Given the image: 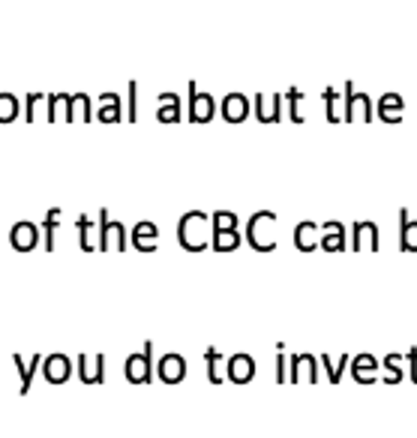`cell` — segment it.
<instances>
[{
    "label": "cell",
    "mask_w": 417,
    "mask_h": 438,
    "mask_svg": "<svg viewBox=\"0 0 417 438\" xmlns=\"http://www.w3.org/2000/svg\"><path fill=\"white\" fill-rule=\"evenodd\" d=\"M178 241L186 253H201L207 249V241H213V219L201 210H189L178 222Z\"/></svg>",
    "instance_id": "6da1fadb"
},
{
    "label": "cell",
    "mask_w": 417,
    "mask_h": 438,
    "mask_svg": "<svg viewBox=\"0 0 417 438\" xmlns=\"http://www.w3.org/2000/svg\"><path fill=\"white\" fill-rule=\"evenodd\" d=\"M273 225H276L273 210H258V214L249 217V222H246V243L256 249V253H273V249H276Z\"/></svg>",
    "instance_id": "7a4b0ae2"
},
{
    "label": "cell",
    "mask_w": 417,
    "mask_h": 438,
    "mask_svg": "<svg viewBox=\"0 0 417 438\" xmlns=\"http://www.w3.org/2000/svg\"><path fill=\"white\" fill-rule=\"evenodd\" d=\"M123 375L130 384H150L154 381V342H144V352H135L126 357Z\"/></svg>",
    "instance_id": "3957f363"
},
{
    "label": "cell",
    "mask_w": 417,
    "mask_h": 438,
    "mask_svg": "<svg viewBox=\"0 0 417 438\" xmlns=\"http://www.w3.org/2000/svg\"><path fill=\"white\" fill-rule=\"evenodd\" d=\"M96 249H103V253H123L126 249L123 222H111L105 207L99 210V243H96Z\"/></svg>",
    "instance_id": "277c9868"
},
{
    "label": "cell",
    "mask_w": 417,
    "mask_h": 438,
    "mask_svg": "<svg viewBox=\"0 0 417 438\" xmlns=\"http://www.w3.org/2000/svg\"><path fill=\"white\" fill-rule=\"evenodd\" d=\"M372 120V99L358 93L355 84L345 81V123H370Z\"/></svg>",
    "instance_id": "5b68a950"
},
{
    "label": "cell",
    "mask_w": 417,
    "mask_h": 438,
    "mask_svg": "<svg viewBox=\"0 0 417 438\" xmlns=\"http://www.w3.org/2000/svg\"><path fill=\"white\" fill-rule=\"evenodd\" d=\"M217 115V99L210 93L198 91L195 81H189V120L193 123H210Z\"/></svg>",
    "instance_id": "8992f818"
},
{
    "label": "cell",
    "mask_w": 417,
    "mask_h": 438,
    "mask_svg": "<svg viewBox=\"0 0 417 438\" xmlns=\"http://www.w3.org/2000/svg\"><path fill=\"white\" fill-rule=\"evenodd\" d=\"M319 360L315 355H292L288 357V381L297 384V381H307L315 384L319 381Z\"/></svg>",
    "instance_id": "52a82bcc"
},
{
    "label": "cell",
    "mask_w": 417,
    "mask_h": 438,
    "mask_svg": "<svg viewBox=\"0 0 417 438\" xmlns=\"http://www.w3.org/2000/svg\"><path fill=\"white\" fill-rule=\"evenodd\" d=\"M9 243L16 253H30V249L40 246V229H36V222H28L21 219L9 229Z\"/></svg>",
    "instance_id": "ba28073f"
},
{
    "label": "cell",
    "mask_w": 417,
    "mask_h": 438,
    "mask_svg": "<svg viewBox=\"0 0 417 438\" xmlns=\"http://www.w3.org/2000/svg\"><path fill=\"white\" fill-rule=\"evenodd\" d=\"M282 99L285 96H280V93H273V96L256 93V99H252V105H256V117L261 123H280L282 120Z\"/></svg>",
    "instance_id": "9c48e42d"
},
{
    "label": "cell",
    "mask_w": 417,
    "mask_h": 438,
    "mask_svg": "<svg viewBox=\"0 0 417 438\" xmlns=\"http://www.w3.org/2000/svg\"><path fill=\"white\" fill-rule=\"evenodd\" d=\"M79 379L84 384L105 381V355H79Z\"/></svg>",
    "instance_id": "30bf717a"
},
{
    "label": "cell",
    "mask_w": 417,
    "mask_h": 438,
    "mask_svg": "<svg viewBox=\"0 0 417 438\" xmlns=\"http://www.w3.org/2000/svg\"><path fill=\"white\" fill-rule=\"evenodd\" d=\"M132 246L138 249V253H156L159 249V225L156 222H138L132 229Z\"/></svg>",
    "instance_id": "8fae6325"
},
{
    "label": "cell",
    "mask_w": 417,
    "mask_h": 438,
    "mask_svg": "<svg viewBox=\"0 0 417 438\" xmlns=\"http://www.w3.org/2000/svg\"><path fill=\"white\" fill-rule=\"evenodd\" d=\"M42 372H45L48 384H63V381H69V375H72V360L67 355H48V357H42Z\"/></svg>",
    "instance_id": "7c38bea8"
},
{
    "label": "cell",
    "mask_w": 417,
    "mask_h": 438,
    "mask_svg": "<svg viewBox=\"0 0 417 438\" xmlns=\"http://www.w3.org/2000/svg\"><path fill=\"white\" fill-rule=\"evenodd\" d=\"M348 243V234H345V225L343 222H321V249L324 253H343Z\"/></svg>",
    "instance_id": "4fadbf2b"
},
{
    "label": "cell",
    "mask_w": 417,
    "mask_h": 438,
    "mask_svg": "<svg viewBox=\"0 0 417 438\" xmlns=\"http://www.w3.org/2000/svg\"><path fill=\"white\" fill-rule=\"evenodd\" d=\"M295 246L300 253H312V249H321V225L319 222H300L295 229Z\"/></svg>",
    "instance_id": "5bb4252c"
},
{
    "label": "cell",
    "mask_w": 417,
    "mask_h": 438,
    "mask_svg": "<svg viewBox=\"0 0 417 438\" xmlns=\"http://www.w3.org/2000/svg\"><path fill=\"white\" fill-rule=\"evenodd\" d=\"M156 375L166 384H181L186 379V360H183V355H166L156 364Z\"/></svg>",
    "instance_id": "9a60e30c"
},
{
    "label": "cell",
    "mask_w": 417,
    "mask_h": 438,
    "mask_svg": "<svg viewBox=\"0 0 417 438\" xmlns=\"http://www.w3.org/2000/svg\"><path fill=\"white\" fill-rule=\"evenodd\" d=\"M252 111V103L244 96V93H229L222 99V120L229 123H244Z\"/></svg>",
    "instance_id": "2e32d148"
},
{
    "label": "cell",
    "mask_w": 417,
    "mask_h": 438,
    "mask_svg": "<svg viewBox=\"0 0 417 438\" xmlns=\"http://www.w3.org/2000/svg\"><path fill=\"white\" fill-rule=\"evenodd\" d=\"M252 379H256V360H252L249 355H232L229 357V381L234 384H249Z\"/></svg>",
    "instance_id": "e0dca14e"
},
{
    "label": "cell",
    "mask_w": 417,
    "mask_h": 438,
    "mask_svg": "<svg viewBox=\"0 0 417 438\" xmlns=\"http://www.w3.org/2000/svg\"><path fill=\"white\" fill-rule=\"evenodd\" d=\"M375 108H378V117H382L384 123H399L402 117H406V99H402L399 93H384L375 103Z\"/></svg>",
    "instance_id": "ac0fdd59"
},
{
    "label": "cell",
    "mask_w": 417,
    "mask_h": 438,
    "mask_svg": "<svg viewBox=\"0 0 417 438\" xmlns=\"http://www.w3.org/2000/svg\"><path fill=\"white\" fill-rule=\"evenodd\" d=\"M351 249H370V253H378V225L370 219L355 222V241H351Z\"/></svg>",
    "instance_id": "d6986e66"
},
{
    "label": "cell",
    "mask_w": 417,
    "mask_h": 438,
    "mask_svg": "<svg viewBox=\"0 0 417 438\" xmlns=\"http://www.w3.org/2000/svg\"><path fill=\"white\" fill-rule=\"evenodd\" d=\"M378 360L372 357V355H358L355 360H351V375L360 381V384H372V381H378Z\"/></svg>",
    "instance_id": "ffe728a7"
},
{
    "label": "cell",
    "mask_w": 417,
    "mask_h": 438,
    "mask_svg": "<svg viewBox=\"0 0 417 438\" xmlns=\"http://www.w3.org/2000/svg\"><path fill=\"white\" fill-rule=\"evenodd\" d=\"M57 120L72 123V96L69 93L48 96V123H57Z\"/></svg>",
    "instance_id": "44dd1931"
},
{
    "label": "cell",
    "mask_w": 417,
    "mask_h": 438,
    "mask_svg": "<svg viewBox=\"0 0 417 438\" xmlns=\"http://www.w3.org/2000/svg\"><path fill=\"white\" fill-rule=\"evenodd\" d=\"M12 364L18 367V375H21V387H18V393L21 396H28L30 393V384H33V375H36V367L42 364V355H33L30 357V364L24 360L21 355H12Z\"/></svg>",
    "instance_id": "7402d4cb"
},
{
    "label": "cell",
    "mask_w": 417,
    "mask_h": 438,
    "mask_svg": "<svg viewBox=\"0 0 417 438\" xmlns=\"http://www.w3.org/2000/svg\"><path fill=\"white\" fill-rule=\"evenodd\" d=\"M399 246L402 253H417V219L409 217V210H399Z\"/></svg>",
    "instance_id": "603a6c76"
},
{
    "label": "cell",
    "mask_w": 417,
    "mask_h": 438,
    "mask_svg": "<svg viewBox=\"0 0 417 438\" xmlns=\"http://www.w3.org/2000/svg\"><path fill=\"white\" fill-rule=\"evenodd\" d=\"M159 111H156V120L159 123H178L181 120V96L178 93H159Z\"/></svg>",
    "instance_id": "cb8c5ba5"
},
{
    "label": "cell",
    "mask_w": 417,
    "mask_h": 438,
    "mask_svg": "<svg viewBox=\"0 0 417 438\" xmlns=\"http://www.w3.org/2000/svg\"><path fill=\"white\" fill-rule=\"evenodd\" d=\"M205 360H207V379H210V384H222V379H229V360H222V355L217 352V348H207Z\"/></svg>",
    "instance_id": "d4e9b609"
},
{
    "label": "cell",
    "mask_w": 417,
    "mask_h": 438,
    "mask_svg": "<svg viewBox=\"0 0 417 438\" xmlns=\"http://www.w3.org/2000/svg\"><path fill=\"white\" fill-rule=\"evenodd\" d=\"M321 96L327 103V120H331V123H343L345 120V99H343V93H339L336 87H327Z\"/></svg>",
    "instance_id": "484cf974"
},
{
    "label": "cell",
    "mask_w": 417,
    "mask_h": 438,
    "mask_svg": "<svg viewBox=\"0 0 417 438\" xmlns=\"http://www.w3.org/2000/svg\"><path fill=\"white\" fill-rule=\"evenodd\" d=\"M99 111H96V120L103 123H118L120 120V96L118 93H103L99 96Z\"/></svg>",
    "instance_id": "4316f807"
},
{
    "label": "cell",
    "mask_w": 417,
    "mask_h": 438,
    "mask_svg": "<svg viewBox=\"0 0 417 438\" xmlns=\"http://www.w3.org/2000/svg\"><path fill=\"white\" fill-rule=\"evenodd\" d=\"M244 243L237 229H225V231H213V249L217 253H234V249Z\"/></svg>",
    "instance_id": "83f0119b"
},
{
    "label": "cell",
    "mask_w": 417,
    "mask_h": 438,
    "mask_svg": "<svg viewBox=\"0 0 417 438\" xmlns=\"http://www.w3.org/2000/svg\"><path fill=\"white\" fill-rule=\"evenodd\" d=\"M96 115L91 108V96L87 93H75L72 96V123H91Z\"/></svg>",
    "instance_id": "f1b7e54d"
},
{
    "label": "cell",
    "mask_w": 417,
    "mask_h": 438,
    "mask_svg": "<svg viewBox=\"0 0 417 438\" xmlns=\"http://www.w3.org/2000/svg\"><path fill=\"white\" fill-rule=\"evenodd\" d=\"M402 355H387L384 357V364H382V369H384V384H399L402 379H406V372H402Z\"/></svg>",
    "instance_id": "f546056e"
},
{
    "label": "cell",
    "mask_w": 417,
    "mask_h": 438,
    "mask_svg": "<svg viewBox=\"0 0 417 438\" xmlns=\"http://www.w3.org/2000/svg\"><path fill=\"white\" fill-rule=\"evenodd\" d=\"M321 364H324V369H327V381H331V384H339V381H343V372H345V364H348L345 355L339 357V360H333L331 355H321Z\"/></svg>",
    "instance_id": "4dcf8cb0"
},
{
    "label": "cell",
    "mask_w": 417,
    "mask_h": 438,
    "mask_svg": "<svg viewBox=\"0 0 417 438\" xmlns=\"http://www.w3.org/2000/svg\"><path fill=\"white\" fill-rule=\"evenodd\" d=\"M75 225H79V246L84 249V253H93L96 246H93V241H91V231H93V222H91V217L81 214Z\"/></svg>",
    "instance_id": "1f68e13d"
},
{
    "label": "cell",
    "mask_w": 417,
    "mask_h": 438,
    "mask_svg": "<svg viewBox=\"0 0 417 438\" xmlns=\"http://www.w3.org/2000/svg\"><path fill=\"white\" fill-rule=\"evenodd\" d=\"M18 117V99L12 93H0V123H12Z\"/></svg>",
    "instance_id": "d6a6232c"
},
{
    "label": "cell",
    "mask_w": 417,
    "mask_h": 438,
    "mask_svg": "<svg viewBox=\"0 0 417 438\" xmlns=\"http://www.w3.org/2000/svg\"><path fill=\"white\" fill-rule=\"evenodd\" d=\"M57 219H60V207H52L45 214V249L55 253V231H57Z\"/></svg>",
    "instance_id": "836d02e7"
},
{
    "label": "cell",
    "mask_w": 417,
    "mask_h": 438,
    "mask_svg": "<svg viewBox=\"0 0 417 438\" xmlns=\"http://www.w3.org/2000/svg\"><path fill=\"white\" fill-rule=\"evenodd\" d=\"M210 219H213V231L237 229V214H232V210H217V214H213Z\"/></svg>",
    "instance_id": "e575fe53"
},
{
    "label": "cell",
    "mask_w": 417,
    "mask_h": 438,
    "mask_svg": "<svg viewBox=\"0 0 417 438\" xmlns=\"http://www.w3.org/2000/svg\"><path fill=\"white\" fill-rule=\"evenodd\" d=\"M303 96H307V93H303L300 87H292V91L285 93L288 108H292V120H295V123H303V115H300V99H303Z\"/></svg>",
    "instance_id": "d590c367"
},
{
    "label": "cell",
    "mask_w": 417,
    "mask_h": 438,
    "mask_svg": "<svg viewBox=\"0 0 417 438\" xmlns=\"http://www.w3.org/2000/svg\"><path fill=\"white\" fill-rule=\"evenodd\" d=\"M276 381L285 384L288 381V357H285V345L280 342V355H276Z\"/></svg>",
    "instance_id": "8d00e7d4"
},
{
    "label": "cell",
    "mask_w": 417,
    "mask_h": 438,
    "mask_svg": "<svg viewBox=\"0 0 417 438\" xmlns=\"http://www.w3.org/2000/svg\"><path fill=\"white\" fill-rule=\"evenodd\" d=\"M42 99H45L42 93H30V96H28V105H24V117H28V123L36 120V105H40Z\"/></svg>",
    "instance_id": "74e56055"
},
{
    "label": "cell",
    "mask_w": 417,
    "mask_h": 438,
    "mask_svg": "<svg viewBox=\"0 0 417 438\" xmlns=\"http://www.w3.org/2000/svg\"><path fill=\"white\" fill-rule=\"evenodd\" d=\"M135 96H138V81H130V111H126V117H130V120H138V103H135Z\"/></svg>",
    "instance_id": "f35d334b"
},
{
    "label": "cell",
    "mask_w": 417,
    "mask_h": 438,
    "mask_svg": "<svg viewBox=\"0 0 417 438\" xmlns=\"http://www.w3.org/2000/svg\"><path fill=\"white\" fill-rule=\"evenodd\" d=\"M406 360L411 364V369H409V375H411V381L417 384V348H411V352L406 355Z\"/></svg>",
    "instance_id": "ab89813d"
}]
</instances>
